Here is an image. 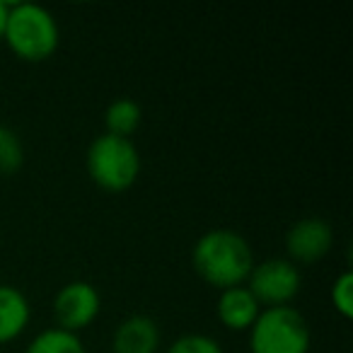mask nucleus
I'll list each match as a JSON object with an SVG mask.
<instances>
[{
	"label": "nucleus",
	"instance_id": "obj_7",
	"mask_svg": "<svg viewBox=\"0 0 353 353\" xmlns=\"http://www.w3.org/2000/svg\"><path fill=\"white\" fill-rule=\"evenodd\" d=\"M334 230L324 218H303L295 225H290L285 235L288 254L298 261H317L332 250Z\"/></svg>",
	"mask_w": 353,
	"mask_h": 353
},
{
	"label": "nucleus",
	"instance_id": "obj_8",
	"mask_svg": "<svg viewBox=\"0 0 353 353\" xmlns=\"http://www.w3.org/2000/svg\"><path fill=\"white\" fill-rule=\"evenodd\" d=\"M160 346V329L155 319L145 314H133L121 322L114 332V353H155Z\"/></svg>",
	"mask_w": 353,
	"mask_h": 353
},
{
	"label": "nucleus",
	"instance_id": "obj_6",
	"mask_svg": "<svg viewBox=\"0 0 353 353\" xmlns=\"http://www.w3.org/2000/svg\"><path fill=\"white\" fill-rule=\"evenodd\" d=\"M99 298L97 288L88 281H73V283L63 285L54 298V314L59 319V327L65 332H78V329L88 327L99 312Z\"/></svg>",
	"mask_w": 353,
	"mask_h": 353
},
{
	"label": "nucleus",
	"instance_id": "obj_9",
	"mask_svg": "<svg viewBox=\"0 0 353 353\" xmlns=\"http://www.w3.org/2000/svg\"><path fill=\"white\" fill-rule=\"evenodd\" d=\"M259 312V303L245 285L225 288L218 298V317L228 329H250Z\"/></svg>",
	"mask_w": 353,
	"mask_h": 353
},
{
	"label": "nucleus",
	"instance_id": "obj_3",
	"mask_svg": "<svg viewBox=\"0 0 353 353\" xmlns=\"http://www.w3.org/2000/svg\"><path fill=\"white\" fill-rule=\"evenodd\" d=\"M250 329L252 353H307L312 343L307 319L290 305L261 310Z\"/></svg>",
	"mask_w": 353,
	"mask_h": 353
},
{
	"label": "nucleus",
	"instance_id": "obj_5",
	"mask_svg": "<svg viewBox=\"0 0 353 353\" xmlns=\"http://www.w3.org/2000/svg\"><path fill=\"white\" fill-rule=\"evenodd\" d=\"M250 281V293L256 298V303H266L269 307L288 305L300 290V271L288 259H266L261 264H254V269L247 276Z\"/></svg>",
	"mask_w": 353,
	"mask_h": 353
},
{
	"label": "nucleus",
	"instance_id": "obj_12",
	"mask_svg": "<svg viewBox=\"0 0 353 353\" xmlns=\"http://www.w3.org/2000/svg\"><path fill=\"white\" fill-rule=\"evenodd\" d=\"M107 133H114V136H121V138H128L138 126H141V119H143V112H141V104L136 99H128V97H121V99H114L107 109Z\"/></svg>",
	"mask_w": 353,
	"mask_h": 353
},
{
	"label": "nucleus",
	"instance_id": "obj_4",
	"mask_svg": "<svg viewBox=\"0 0 353 353\" xmlns=\"http://www.w3.org/2000/svg\"><path fill=\"white\" fill-rule=\"evenodd\" d=\"M88 170L90 176L102 189L109 192H123L136 182L141 172V155L131 138L104 133L92 141L88 150Z\"/></svg>",
	"mask_w": 353,
	"mask_h": 353
},
{
	"label": "nucleus",
	"instance_id": "obj_2",
	"mask_svg": "<svg viewBox=\"0 0 353 353\" xmlns=\"http://www.w3.org/2000/svg\"><path fill=\"white\" fill-rule=\"evenodd\" d=\"M6 39L17 56L27 61L49 59L59 46V22L37 3H12Z\"/></svg>",
	"mask_w": 353,
	"mask_h": 353
},
{
	"label": "nucleus",
	"instance_id": "obj_13",
	"mask_svg": "<svg viewBox=\"0 0 353 353\" xmlns=\"http://www.w3.org/2000/svg\"><path fill=\"white\" fill-rule=\"evenodd\" d=\"M25 162V148L15 131L0 123V174H12Z\"/></svg>",
	"mask_w": 353,
	"mask_h": 353
},
{
	"label": "nucleus",
	"instance_id": "obj_11",
	"mask_svg": "<svg viewBox=\"0 0 353 353\" xmlns=\"http://www.w3.org/2000/svg\"><path fill=\"white\" fill-rule=\"evenodd\" d=\"M25 353H88V351H85V343L80 341L78 334L56 327L37 334Z\"/></svg>",
	"mask_w": 353,
	"mask_h": 353
},
{
	"label": "nucleus",
	"instance_id": "obj_16",
	"mask_svg": "<svg viewBox=\"0 0 353 353\" xmlns=\"http://www.w3.org/2000/svg\"><path fill=\"white\" fill-rule=\"evenodd\" d=\"M8 15H10V6H8L6 0H0V37H6Z\"/></svg>",
	"mask_w": 353,
	"mask_h": 353
},
{
	"label": "nucleus",
	"instance_id": "obj_15",
	"mask_svg": "<svg viewBox=\"0 0 353 353\" xmlns=\"http://www.w3.org/2000/svg\"><path fill=\"white\" fill-rule=\"evenodd\" d=\"M332 300L343 317H351V307H353V276H351V271H343V274L334 281Z\"/></svg>",
	"mask_w": 353,
	"mask_h": 353
},
{
	"label": "nucleus",
	"instance_id": "obj_14",
	"mask_svg": "<svg viewBox=\"0 0 353 353\" xmlns=\"http://www.w3.org/2000/svg\"><path fill=\"white\" fill-rule=\"evenodd\" d=\"M167 353H223L221 343L213 336H206V334H187V336L176 339Z\"/></svg>",
	"mask_w": 353,
	"mask_h": 353
},
{
	"label": "nucleus",
	"instance_id": "obj_10",
	"mask_svg": "<svg viewBox=\"0 0 353 353\" xmlns=\"http://www.w3.org/2000/svg\"><path fill=\"white\" fill-rule=\"evenodd\" d=\"M32 307L20 288L0 283V343L12 341L30 324Z\"/></svg>",
	"mask_w": 353,
	"mask_h": 353
},
{
	"label": "nucleus",
	"instance_id": "obj_1",
	"mask_svg": "<svg viewBox=\"0 0 353 353\" xmlns=\"http://www.w3.org/2000/svg\"><path fill=\"white\" fill-rule=\"evenodd\" d=\"M192 259L199 276L223 290L240 285L254 269V254H252L250 242L240 232L228 230V228L208 230L206 235L199 237Z\"/></svg>",
	"mask_w": 353,
	"mask_h": 353
}]
</instances>
